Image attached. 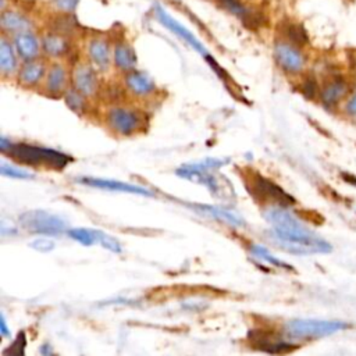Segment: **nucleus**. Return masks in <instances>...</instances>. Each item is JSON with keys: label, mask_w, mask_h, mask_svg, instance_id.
Listing matches in <instances>:
<instances>
[{"label": "nucleus", "mask_w": 356, "mask_h": 356, "mask_svg": "<svg viewBox=\"0 0 356 356\" xmlns=\"http://www.w3.org/2000/svg\"><path fill=\"white\" fill-rule=\"evenodd\" d=\"M263 216L270 222L271 236L281 249L293 254L331 252V245L305 225L286 206H268Z\"/></svg>", "instance_id": "f257e3e1"}, {"label": "nucleus", "mask_w": 356, "mask_h": 356, "mask_svg": "<svg viewBox=\"0 0 356 356\" xmlns=\"http://www.w3.org/2000/svg\"><path fill=\"white\" fill-rule=\"evenodd\" d=\"M225 163H228L227 159H206L197 163L181 165L177 168L175 174L184 179L206 186L213 196L229 202L235 197L234 186L224 175L216 172V170L222 167Z\"/></svg>", "instance_id": "f03ea898"}, {"label": "nucleus", "mask_w": 356, "mask_h": 356, "mask_svg": "<svg viewBox=\"0 0 356 356\" xmlns=\"http://www.w3.org/2000/svg\"><path fill=\"white\" fill-rule=\"evenodd\" d=\"M0 150L3 154H10L21 164L53 170H63L72 160L68 154L58 150L28 143H13L6 136H1L0 139Z\"/></svg>", "instance_id": "7ed1b4c3"}, {"label": "nucleus", "mask_w": 356, "mask_h": 356, "mask_svg": "<svg viewBox=\"0 0 356 356\" xmlns=\"http://www.w3.org/2000/svg\"><path fill=\"white\" fill-rule=\"evenodd\" d=\"M350 325L339 320L295 318L284 325V334L289 339H318L348 330Z\"/></svg>", "instance_id": "20e7f679"}, {"label": "nucleus", "mask_w": 356, "mask_h": 356, "mask_svg": "<svg viewBox=\"0 0 356 356\" xmlns=\"http://www.w3.org/2000/svg\"><path fill=\"white\" fill-rule=\"evenodd\" d=\"M19 224L29 232L49 236L60 235L67 229V222L60 216L44 210H29L22 213L19 216Z\"/></svg>", "instance_id": "39448f33"}, {"label": "nucleus", "mask_w": 356, "mask_h": 356, "mask_svg": "<svg viewBox=\"0 0 356 356\" xmlns=\"http://www.w3.org/2000/svg\"><path fill=\"white\" fill-rule=\"evenodd\" d=\"M249 191L254 195V197L260 200H268L274 204L280 206H291L295 203V199L286 193L281 186L274 184L273 181L256 174L253 178H250Z\"/></svg>", "instance_id": "423d86ee"}, {"label": "nucleus", "mask_w": 356, "mask_h": 356, "mask_svg": "<svg viewBox=\"0 0 356 356\" xmlns=\"http://www.w3.org/2000/svg\"><path fill=\"white\" fill-rule=\"evenodd\" d=\"M154 15L157 18V21L167 28L170 32H172L174 35H177L179 39H182L185 43H188L192 49H195L199 54H202L206 58H210L206 47L203 46V43L188 29L185 28L181 22H178L174 17H171L160 4L154 6Z\"/></svg>", "instance_id": "0eeeda50"}, {"label": "nucleus", "mask_w": 356, "mask_h": 356, "mask_svg": "<svg viewBox=\"0 0 356 356\" xmlns=\"http://www.w3.org/2000/svg\"><path fill=\"white\" fill-rule=\"evenodd\" d=\"M274 58L277 64L289 74L300 72L306 63L299 47L288 40H280L274 44Z\"/></svg>", "instance_id": "6e6552de"}, {"label": "nucleus", "mask_w": 356, "mask_h": 356, "mask_svg": "<svg viewBox=\"0 0 356 356\" xmlns=\"http://www.w3.org/2000/svg\"><path fill=\"white\" fill-rule=\"evenodd\" d=\"M106 122L114 132L120 135H131L138 129L140 118L134 110L125 107H111L106 113Z\"/></svg>", "instance_id": "1a4fd4ad"}, {"label": "nucleus", "mask_w": 356, "mask_h": 356, "mask_svg": "<svg viewBox=\"0 0 356 356\" xmlns=\"http://www.w3.org/2000/svg\"><path fill=\"white\" fill-rule=\"evenodd\" d=\"M76 182L97 188V189H104V191H113V192H125V193H135V195H142V196H153V193L139 185L128 184V182H121L115 179H107V178H96V177H81L76 179Z\"/></svg>", "instance_id": "9d476101"}, {"label": "nucleus", "mask_w": 356, "mask_h": 356, "mask_svg": "<svg viewBox=\"0 0 356 356\" xmlns=\"http://www.w3.org/2000/svg\"><path fill=\"white\" fill-rule=\"evenodd\" d=\"M71 81L74 88L85 96H93L97 92V88H99L97 75L95 68L89 64H85V63L76 64L72 68Z\"/></svg>", "instance_id": "9b49d317"}, {"label": "nucleus", "mask_w": 356, "mask_h": 356, "mask_svg": "<svg viewBox=\"0 0 356 356\" xmlns=\"http://www.w3.org/2000/svg\"><path fill=\"white\" fill-rule=\"evenodd\" d=\"M88 56L99 71H107L111 63L110 43L104 38H93L88 43Z\"/></svg>", "instance_id": "f8f14e48"}, {"label": "nucleus", "mask_w": 356, "mask_h": 356, "mask_svg": "<svg viewBox=\"0 0 356 356\" xmlns=\"http://www.w3.org/2000/svg\"><path fill=\"white\" fill-rule=\"evenodd\" d=\"M191 207H193L196 211L210 217V218H214L220 222H224L227 225H231V227H245V220L235 211H231V210H227V209H222V207H218V206H210V204H191Z\"/></svg>", "instance_id": "ddd939ff"}, {"label": "nucleus", "mask_w": 356, "mask_h": 356, "mask_svg": "<svg viewBox=\"0 0 356 356\" xmlns=\"http://www.w3.org/2000/svg\"><path fill=\"white\" fill-rule=\"evenodd\" d=\"M124 81L127 89L136 96H149L156 90L154 81L143 71L132 70L127 72Z\"/></svg>", "instance_id": "4468645a"}, {"label": "nucleus", "mask_w": 356, "mask_h": 356, "mask_svg": "<svg viewBox=\"0 0 356 356\" xmlns=\"http://www.w3.org/2000/svg\"><path fill=\"white\" fill-rule=\"evenodd\" d=\"M40 46L42 43H39L38 38L31 31L17 33L14 38V47L18 56L25 61L36 58L39 56Z\"/></svg>", "instance_id": "2eb2a0df"}, {"label": "nucleus", "mask_w": 356, "mask_h": 356, "mask_svg": "<svg viewBox=\"0 0 356 356\" xmlns=\"http://www.w3.org/2000/svg\"><path fill=\"white\" fill-rule=\"evenodd\" d=\"M0 26L4 32L8 33H21L31 29L32 22L24 14L14 10H3L0 15Z\"/></svg>", "instance_id": "dca6fc26"}, {"label": "nucleus", "mask_w": 356, "mask_h": 356, "mask_svg": "<svg viewBox=\"0 0 356 356\" xmlns=\"http://www.w3.org/2000/svg\"><path fill=\"white\" fill-rule=\"evenodd\" d=\"M346 93H348L346 81L342 78H334L323 86L320 92V99L325 107H334L345 97Z\"/></svg>", "instance_id": "f3484780"}, {"label": "nucleus", "mask_w": 356, "mask_h": 356, "mask_svg": "<svg viewBox=\"0 0 356 356\" xmlns=\"http://www.w3.org/2000/svg\"><path fill=\"white\" fill-rule=\"evenodd\" d=\"M42 49L49 57H63L70 51V40L60 32H49L42 38Z\"/></svg>", "instance_id": "a211bd4d"}, {"label": "nucleus", "mask_w": 356, "mask_h": 356, "mask_svg": "<svg viewBox=\"0 0 356 356\" xmlns=\"http://www.w3.org/2000/svg\"><path fill=\"white\" fill-rule=\"evenodd\" d=\"M46 72V64L42 60L33 58L22 64L18 71V79L25 86H35L42 81Z\"/></svg>", "instance_id": "6ab92c4d"}, {"label": "nucleus", "mask_w": 356, "mask_h": 356, "mask_svg": "<svg viewBox=\"0 0 356 356\" xmlns=\"http://www.w3.org/2000/svg\"><path fill=\"white\" fill-rule=\"evenodd\" d=\"M113 61L120 71L129 72L135 70V65H136L135 50L128 43L118 42L114 44V49H113Z\"/></svg>", "instance_id": "aec40b11"}, {"label": "nucleus", "mask_w": 356, "mask_h": 356, "mask_svg": "<svg viewBox=\"0 0 356 356\" xmlns=\"http://www.w3.org/2000/svg\"><path fill=\"white\" fill-rule=\"evenodd\" d=\"M17 50L4 36L0 39V70L3 75H11L17 71Z\"/></svg>", "instance_id": "412c9836"}, {"label": "nucleus", "mask_w": 356, "mask_h": 356, "mask_svg": "<svg viewBox=\"0 0 356 356\" xmlns=\"http://www.w3.org/2000/svg\"><path fill=\"white\" fill-rule=\"evenodd\" d=\"M67 70L61 64L50 65L46 76V89L51 95H60L65 90Z\"/></svg>", "instance_id": "4be33fe9"}, {"label": "nucleus", "mask_w": 356, "mask_h": 356, "mask_svg": "<svg viewBox=\"0 0 356 356\" xmlns=\"http://www.w3.org/2000/svg\"><path fill=\"white\" fill-rule=\"evenodd\" d=\"M249 252H250V254H252L253 257H256V259H259V260H263V261H266V263H268V264H271V266H274V267L284 268V270H292V266H289L288 263H285V261H282L281 259L275 257L267 248H264V246H261V245H257V243L250 245Z\"/></svg>", "instance_id": "5701e85b"}, {"label": "nucleus", "mask_w": 356, "mask_h": 356, "mask_svg": "<svg viewBox=\"0 0 356 356\" xmlns=\"http://www.w3.org/2000/svg\"><path fill=\"white\" fill-rule=\"evenodd\" d=\"M282 33L285 36V39L296 46L305 44L307 42V33L305 31V28L299 24L295 22H285L282 25Z\"/></svg>", "instance_id": "b1692460"}, {"label": "nucleus", "mask_w": 356, "mask_h": 356, "mask_svg": "<svg viewBox=\"0 0 356 356\" xmlns=\"http://www.w3.org/2000/svg\"><path fill=\"white\" fill-rule=\"evenodd\" d=\"M67 235L79 242L83 246H90L95 242H97V236H96V229H89V228H71L67 231Z\"/></svg>", "instance_id": "393cba45"}, {"label": "nucleus", "mask_w": 356, "mask_h": 356, "mask_svg": "<svg viewBox=\"0 0 356 356\" xmlns=\"http://www.w3.org/2000/svg\"><path fill=\"white\" fill-rule=\"evenodd\" d=\"M85 95H82L75 88L65 90V104L74 111V113H83L85 111Z\"/></svg>", "instance_id": "a878e982"}, {"label": "nucleus", "mask_w": 356, "mask_h": 356, "mask_svg": "<svg viewBox=\"0 0 356 356\" xmlns=\"http://www.w3.org/2000/svg\"><path fill=\"white\" fill-rule=\"evenodd\" d=\"M96 236H97V242L107 250L113 252V253H120L122 250L121 243L111 235L103 232V231H97L96 229Z\"/></svg>", "instance_id": "bb28decb"}, {"label": "nucleus", "mask_w": 356, "mask_h": 356, "mask_svg": "<svg viewBox=\"0 0 356 356\" xmlns=\"http://www.w3.org/2000/svg\"><path fill=\"white\" fill-rule=\"evenodd\" d=\"M0 172L1 175L4 177H10V178H15V179H32L33 175L25 170H21L18 167H14V165H10L7 163H1V167H0Z\"/></svg>", "instance_id": "cd10ccee"}, {"label": "nucleus", "mask_w": 356, "mask_h": 356, "mask_svg": "<svg viewBox=\"0 0 356 356\" xmlns=\"http://www.w3.org/2000/svg\"><path fill=\"white\" fill-rule=\"evenodd\" d=\"M25 345H26V337L25 332L21 331L13 341V343L4 350V355H15V356H22L25 353Z\"/></svg>", "instance_id": "c85d7f7f"}, {"label": "nucleus", "mask_w": 356, "mask_h": 356, "mask_svg": "<svg viewBox=\"0 0 356 356\" xmlns=\"http://www.w3.org/2000/svg\"><path fill=\"white\" fill-rule=\"evenodd\" d=\"M29 246L40 253H49L56 248V243H54V241H51L46 236H42V238H36L32 242H29Z\"/></svg>", "instance_id": "c756f323"}, {"label": "nucleus", "mask_w": 356, "mask_h": 356, "mask_svg": "<svg viewBox=\"0 0 356 356\" xmlns=\"http://www.w3.org/2000/svg\"><path fill=\"white\" fill-rule=\"evenodd\" d=\"M81 0H53V6L57 8V10H61V11H65V13H70V11H74L78 6Z\"/></svg>", "instance_id": "7c9ffc66"}, {"label": "nucleus", "mask_w": 356, "mask_h": 356, "mask_svg": "<svg viewBox=\"0 0 356 356\" xmlns=\"http://www.w3.org/2000/svg\"><path fill=\"white\" fill-rule=\"evenodd\" d=\"M345 111L346 114L355 117L356 115V90L352 93V96L348 99L346 104H345Z\"/></svg>", "instance_id": "2f4dec72"}, {"label": "nucleus", "mask_w": 356, "mask_h": 356, "mask_svg": "<svg viewBox=\"0 0 356 356\" xmlns=\"http://www.w3.org/2000/svg\"><path fill=\"white\" fill-rule=\"evenodd\" d=\"M0 331H1V335H3V337H8V335H10V330H8V327H7L4 314H1V318H0Z\"/></svg>", "instance_id": "473e14b6"}, {"label": "nucleus", "mask_w": 356, "mask_h": 356, "mask_svg": "<svg viewBox=\"0 0 356 356\" xmlns=\"http://www.w3.org/2000/svg\"><path fill=\"white\" fill-rule=\"evenodd\" d=\"M342 178H343L346 182H349L350 185L356 186V177H353V175H350V174H342Z\"/></svg>", "instance_id": "72a5a7b5"}, {"label": "nucleus", "mask_w": 356, "mask_h": 356, "mask_svg": "<svg viewBox=\"0 0 356 356\" xmlns=\"http://www.w3.org/2000/svg\"><path fill=\"white\" fill-rule=\"evenodd\" d=\"M40 353H44V355H47V353H51V350L49 349V345L46 343V345H43L42 348H40Z\"/></svg>", "instance_id": "f704fd0d"}]
</instances>
